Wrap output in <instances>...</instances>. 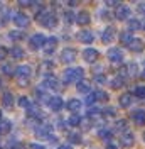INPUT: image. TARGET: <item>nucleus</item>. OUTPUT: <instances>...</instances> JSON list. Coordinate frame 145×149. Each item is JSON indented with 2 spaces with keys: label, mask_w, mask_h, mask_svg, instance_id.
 Returning <instances> with one entry per match:
<instances>
[{
  "label": "nucleus",
  "mask_w": 145,
  "mask_h": 149,
  "mask_svg": "<svg viewBox=\"0 0 145 149\" xmlns=\"http://www.w3.org/2000/svg\"><path fill=\"white\" fill-rule=\"evenodd\" d=\"M132 39H133V36H132V34H130V32H122V34H120V42H122V44H130V42H132Z\"/></svg>",
  "instance_id": "nucleus-31"
},
{
  "label": "nucleus",
  "mask_w": 145,
  "mask_h": 149,
  "mask_svg": "<svg viewBox=\"0 0 145 149\" xmlns=\"http://www.w3.org/2000/svg\"><path fill=\"white\" fill-rule=\"evenodd\" d=\"M30 74H32V70H30V66H19V68H15V76H17V80H20V78H26V80H29L30 78Z\"/></svg>",
  "instance_id": "nucleus-15"
},
{
  "label": "nucleus",
  "mask_w": 145,
  "mask_h": 149,
  "mask_svg": "<svg viewBox=\"0 0 145 149\" xmlns=\"http://www.w3.org/2000/svg\"><path fill=\"white\" fill-rule=\"evenodd\" d=\"M128 49H130L132 53H142V51L145 49V42L142 41V39L133 37V39H132V42L128 44Z\"/></svg>",
  "instance_id": "nucleus-16"
},
{
  "label": "nucleus",
  "mask_w": 145,
  "mask_h": 149,
  "mask_svg": "<svg viewBox=\"0 0 145 149\" xmlns=\"http://www.w3.org/2000/svg\"><path fill=\"white\" fill-rule=\"evenodd\" d=\"M95 81H96V83H105L106 80L103 78V74H96V76H95Z\"/></svg>",
  "instance_id": "nucleus-47"
},
{
  "label": "nucleus",
  "mask_w": 145,
  "mask_h": 149,
  "mask_svg": "<svg viewBox=\"0 0 145 149\" xmlns=\"http://www.w3.org/2000/svg\"><path fill=\"white\" fill-rule=\"evenodd\" d=\"M29 105H30V100H29L27 97H20V98H19V107H24V109H27Z\"/></svg>",
  "instance_id": "nucleus-42"
},
{
  "label": "nucleus",
  "mask_w": 145,
  "mask_h": 149,
  "mask_svg": "<svg viewBox=\"0 0 145 149\" xmlns=\"http://www.w3.org/2000/svg\"><path fill=\"white\" fill-rule=\"evenodd\" d=\"M51 130H52V127H51L49 124L37 125V127H36V136L39 137V139H49V136H51Z\"/></svg>",
  "instance_id": "nucleus-12"
},
{
  "label": "nucleus",
  "mask_w": 145,
  "mask_h": 149,
  "mask_svg": "<svg viewBox=\"0 0 145 149\" xmlns=\"http://www.w3.org/2000/svg\"><path fill=\"white\" fill-rule=\"evenodd\" d=\"M98 113H101L100 109H96V107H91L90 110H88V117H93V115H98Z\"/></svg>",
  "instance_id": "nucleus-44"
},
{
  "label": "nucleus",
  "mask_w": 145,
  "mask_h": 149,
  "mask_svg": "<svg viewBox=\"0 0 145 149\" xmlns=\"http://www.w3.org/2000/svg\"><path fill=\"white\" fill-rule=\"evenodd\" d=\"M90 22H91V15H90V12H86V10H81L76 15V24H79V26H88Z\"/></svg>",
  "instance_id": "nucleus-20"
},
{
  "label": "nucleus",
  "mask_w": 145,
  "mask_h": 149,
  "mask_svg": "<svg viewBox=\"0 0 145 149\" xmlns=\"http://www.w3.org/2000/svg\"><path fill=\"white\" fill-rule=\"evenodd\" d=\"M7 54H9V49L3 46H0V61H3L5 58H7Z\"/></svg>",
  "instance_id": "nucleus-43"
},
{
  "label": "nucleus",
  "mask_w": 145,
  "mask_h": 149,
  "mask_svg": "<svg viewBox=\"0 0 145 149\" xmlns=\"http://www.w3.org/2000/svg\"><path fill=\"white\" fill-rule=\"evenodd\" d=\"M64 22H66V24H74V22H76V17H74V14H72L71 10L64 12Z\"/></svg>",
  "instance_id": "nucleus-37"
},
{
  "label": "nucleus",
  "mask_w": 145,
  "mask_h": 149,
  "mask_svg": "<svg viewBox=\"0 0 145 149\" xmlns=\"http://www.w3.org/2000/svg\"><path fill=\"white\" fill-rule=\"evenodd\" d=\"M63 107H64V102H63L61 97H52V98L49 100V109L52 112H59Z\"/></svg>",
  "instance_id": "nucleus-21"
},
{
  "label": "nucleus",
  "mask_w": 145,
  "mask_h": 149,
  "mask_svg": "<svg viewBox=\"0 0 145 149\" xmlns=\"http://www.w3.org/2000/svg\"><path fill=\"white\" fill-rule=\"evenodd\" d=\"M30 149H44V146H39V144H30Z\"/></svg>",
  "instance_id": "nucleus-51"
},
{
  "label": "nucleus",
  "mask_w": 145,
  "mask_h": 149,
  "mask_svg": "<svg viewBox=\"0 0 145 149\" xmlns=\"http://www.w3.org/2000/svg\"><path fill=\"white\" fill-rule=\"evenodd\" d=\"M106 149H118V148L115 146V144H111V142H108V144H106Z\"/></svg>",
  "instance_id": "nucleus-52"
},
{
  "label": "nucleus",
  "mask_w": 145,
  "mask_h": 149,
  "mask_svg": "<svg viewBox=\"0 0 145 149\" xmlns=\"http://www.w3.org/2000/svg\"><path fill=\"white\" fill-rule=\"evenodd\" d=\"M32 3H34V2H26V0H20V2H19L20 7H32Z\"/></svg>",
  "instance_id": "nucleus-46"
},
{
  "label": "nucleus",
  "mask_w": 145,
  "mask_h": 149,
  "mask_svg": "<svg viewBox=\"0 0 145 149\" xmlns=\"http://www.w3.org/2000/svg\"><path fill=\"white\" fill-rule=\"evenodd\" d=\"M132 120L135 122L137 125H145V110L144 109H137L132 112Z\"/></svg>",
  "instance_id": "nucleus-17"
},
{
  "label": "nucleus",
  "mask_w": 145,
  "mask_h": 149,
  "mask_svg": "<svg viewBox=\"0 0 145 149\" xmlns=\"http://www.w3.org/2000/svg\"><path fill=\"white\" fill-rule=\"evenodd\" d=\"M12 149H22V148H20V146H14Z\"/></svg>",
  "instance_id": "nucleus-55"
},
{
  "label": "nucleus",
  "mask_w": 145,
  "mask_h": 149,
  "mask_svg": "<svg viewBox=\"0 0 145 149\" xmlns=\"http://www.w3.org/2000/svg\"><path fill=\"white\" fill-rule=\"evenodd\" d=\"M27 117L32 119V120H42L46 115H42V110L37 103H30L27 107Z\"/></svg>",
  "instance_id": "nucleus-4"
},
{
  "label": "nucleus",
  "mask_w": 145,
  "mask_h": 149,
  "mask_svg": "<svg viewBox=\"0 0 145 149\" xmlns=\"http://www.w3.org/2000/svg\"><path fill=\"white\" fill-rule=\"evenodd\" d=\"M0 119H2V110H0Z\"/></svg>",
  "instance_id": "nucleus-59"
},
{
  "label": "nucleus",
  "mask_w": 145,
  "mask_h": 149,
  "mask_svg": "<svg viewBox=\"0 0 145 149\" xmlns=\"http://www.w3.org/2000/svg\"><path fill=\"white\" fill-rule=\"evenodd\" d=\"M128 15H130V9L127 5H118L115 9V19L117 20H125V19H128Z\"/></svg>",
  "instance_id": "nucleus-18"
},
{
  "label": "nucleus",
  "mask_w": 145,
  "mask_h": 149,
  "mask_svg": "<svg viewBox=\"0 0 145 149\" xmlns=\"http://www.w3.org/2000/svg\"><path fill=\"white\" fill-rule=\"evenodd\" d=\"M142 78H144V80H145V70H144V71H142Z\"/></svg>",
  "instance_id": "nucleus-56"
},
{
  "label": "nucleus",
  "mask_w": 145,
  "mask_h": 149,
  "mask_svg": "<svg viewBox=\"0 0 145 149\" xmlns=\"http://www.w3.org/2000/svg\"><path fill=\"white\" fill-rule=\"evenodd\" d=\"M106 56H108L110 61L115 63V65H118V63L123 61V53H122V49H118V47H111V49H108Z\"/></svg>",
  "instance_id": "nucleus-7"
},
{
  "label": "nucleus",
  "mask_w": 145,
  "mask_h": 149,
  "mask_svg": "<svg viewBox=\"0 0 145 149\" xmlns=\"http://www.w3.org/2000/svg\"><path fill=\"white\" fill-rule=\"evenodd\" d=\"M9 54L12 56L14 59H24V56H26V54H24V51H22L19 46L10 47V49H9Z\"/></svg>",
  "instance_id": "nucleus-26"
},
{
  "label": "nucleus",
  "mask_w": 145,
  "mask_h": 149,
  "mask_svg": "<svg viewBox=\"0 0 145 149\" xmlns=\"http://www.w3.org/2000/svg\"><path fill=\"white\" fill-rule=\"evenodd\" d=\"M81 105H83V103L79 102L78 98H71L69 102L66 103V109H68L69 112H78L79 109H81Z\"/></svg>",
  "instance_id": "nucleus-24"
},
{
  "label": "nucleus",
  "mask_w": 145,
  "mask_h": 149,
  "mask_svg": "<svg viewBox=\"0 0 145 149\" xmlns=\"http://www.w3.org/2000/svg\"><path fill=\"white\" fill-rule=\"evenodd\" d=\"M142 29H145V20H144V22H142Z\"/></svg>",
  "instance_id": "nucleus-58"
},
{
  "label": "nucleus",
  "mask_w": 145,
  "mask_h": 149,
  "mask_svg": "<svg viewBox=\"0 0 145 149\" xmlns=\"http://www.w3.org/2000/svg\"><path fill=\"white\" fill-rule=\"evenodd\" d=\"M93 98H95V102H108L110 100V95L106 92H103V90H96V92L93 93Z\"/></svg>",
  "instance_id": "nucleus-23"
},
{
  "label": "nucleus",
  "mask_w": 145,
  "mask_h": 149,
  "mask_svg": "<svg viewBox=\"0 0 145 149\" xmlns=\"http://www.w3.org/2000/svg\"><path fill=\"white\" fill-rule=\"evenodd\" d=\"M125 71H127V76H137V73H138V65L137 63H128L127 68H125Z\"/></svg>",
  "instance_id": "nucleus-28"
},
{
  "label": "nucleus",
  "mask_w": 145,
  "mask_h": 149,
  "mask_svg": "<svg viewBox=\"0 0 145 149\" xmlns=\"http://www.w3.org/2000/svg\"><path fill=\"white\" fill-rule=\"evenodd\" d=\"M76 56H78V53H76L74 47H66V49H63V53H61V61L66 63V65H69V63H74L76 61Z\"/></svg>",
  "instance_id": "nucleus-5"
},
{
  "label": "nucleus",
  "mask_w": 145,
  "mask_h": 149,
  "mask_svg": "<svg viewBox=\"0 0 145 149\" xmlns=\"http://www.w3.org/2000/svg\"><path fill=\"white\" fill-rule=\"evenodd\" d=\"M57 37H47L44 41V44H42V49H44V53L47 54H52L56 49H57Z\"/></svg>",
  "instance_id": "nucleus-8"
},
{
  "label": "nucleus",
  "mask_w": 145,
  "mask_h": 149,
  "mask_svg": "<svg viewBox=\"0 0 145 149\" xmlns=\"http://www.w3.org/2000/svg\"><path fill=\"white\" fill-rule=\"evenodd\" d=\"M57 149H72V148L69 146V144H63V146H59Z\"/></svg>",
  "instance_id": "nucleus-53"
},
{
  "label": "nucleus",
  "mask_w": 145,
  "mask_h": 149,
  "mask_svg": "<svg viewBox=\"0 0 145 149\" xmlns=\"http://www.w3.org/2000/svg\"><path fill=\"white\" fill-rule=\"evenodd\" d=\"M137 10L142 12V14H145V2H138V3H137Z\"/></svg>",
  "instance_id": "nucleus-45"
},
{
  "label": "nucleus",
  "mask_w": 145,
  "mask_h": 149,
  "mask_svg": "<svg viewBox=\"0 0 145 149\" xmlns=\"http://www.w3.org/2000/svg\"><path fill=\"white\" fill-rule=\"evenodd\" d=\"M9 130H10V122H7V120L0 122V134H7Z\"/></svg>",
  "instance_id": "nucleus-40"
},
{
  "label": "nucleus",
  "mask_w": 145,
  "mask_h": 149,
  "mask_svg": "<svg viewBox=\"0 0 145 149\" xmlns=\"http://www.w3.org/2000/svg\"><path fill=\"white\" fill-rule=\"evenodd\" d=\"M98 136H100L101 139H110L113 136V132L110 129H101V130H98Z\"/></svg>",
  "instance_id": "nucleus-39"
},
{
  "label": "nucleus",
  "mask_w": 145,
  "mask_h": 149,
  "mask_svg": "<svg viewBox=\"0 0 145 149\" xmlns=\"http://www.w3.org/2000/svg\"><path fill=\"white\" fill-rule=\"evenodd\" d=\"M133 95L138 97V98H145V86H142V85L135 86V88H133Z\"/></svg>",
  "instance_id": "nucleus-36"
},
{
  "label": "nucleus",
  "mask_w": 145,
  "mask_h": 149,
  "mask_svg": "<svg viewBox=\"0 0 145 149\" xmlns=\"http://www.w3.org/2000/svg\"><path fill=\"white\" fill-rule=\"evenodd\" d=\"M123 85H125V80H122V78H118L117 76V78L111 81V88H122Z\"/></svg>",
  "instance_id": "nucleus-41"
},
{
  "label": "nucleus",
  "mask_w": 145,
  "mask_h": 149,
  "mask_svg": "<svg viewBox=\"0 0 145 149\" xmlns=\"http://www.w3.org/2000/svg\"><path fill=\"white\" fill-rule=\"evenodd\" d=\"M42 86H44V88H51V90H59V88H61V83H59V80L56 78L54 74L46 73L44 74V81H42Z\"/></svg>",
  "instance_id": "nucleus-3"
},
{
  "label": "nucleus",
  "mask_w": 145,
  "mask_h": 149,
  "mask_svg": "<svg viewBox=\"0 0 145 149\" xmlns=\"http://www.w3.org/2000/svg\"><path fill=\"white\" fill-rule=\"evenodd\" d=\"M138 29H142V20H138V19H130V20H128V31H138Z\"/></svg>",
  "instance_id": "nucleus-29"
},
{
  "label": "nucleus",
  "mask_w": 145,
  "mask_h": 149,
  "mask_svg": "<svg viewBox=\"0 0 145 149\" xmlns=\"http://www.w3.org/2000/svg\"><path fill=\"white\" fill-rule=\"evenodd\" d=\"M81 117H79V115H76V113H74V115H71V117H69V119H68V124H69V125H72V127H78V125H79V124H81Z\"/></svg>",
  "instance_id": "nucleus-34"
},
{
  "label": "nucleus",
  "mask_w": 145,
  "mask_h": 149,
  "mask_svg": "<svg viewBox=\"0 0 145 149\" xmlns=\"http://www.w3.org/2000/svg\"><path fill=\"white\" fill-rule=\"evenodd\" d=\"M83 76H84V70L83 68H68V70H64L63 73V80L64 83H78L79 80H83Z\"/></svg>",
  "instance_id": "nucleus-1"
},
{
  "label": "nucleus",
  "mask_w": 145,
  "mask_h": 149,
  "mask_svg": "<svg viewBox=\"0 0 145 149\" xmlns=\"http://www.w3.org/2000/svg\"><path fill=\"white\" fill-rule=\"evenodd\" d=\"M117 36V29L113 27V26H108V27L103 31V36H101V41L105 42V44H110L113 39Z\"/></svg>",
  "instance_id": "nucleus-14"
},
{
  "label": "nucleus",
  "mask_w": 145,
  "mask_h": 149,
  "mask_svg": "<svg viewBox=\"0 0 145 149\" xmlns=\"http://www.w3.org/2000/svg\"><path fill=\"white\" fill-rule=\"evenodd\" d=\"M0 68H2V71L7 74V76H14L15 74V66L12 65V63H3Z\"/></svg>",
  "instance_id": "nucleus-27"
},
{
  "label": "nucleus",
  "mask_w": 145,
  "mask_h": 149,
  "mask_svg": "<svg viewBox=\"0 0 145 149\" xmlns=\"http://www.w3.org/2000/svg\"><path fill=\"white\" fill-rule=\"evenodd\" d=\"M76 90H78L79 93L88 95V93L91 92V83L88 81V80H84V78H83V80H79V81L76 83Z\"/></svg>",
  "instance_id": "nucleus-22"
},
{
  "label": "nucleus",
  "mask_w": 145,
  "mask_h": 149,
  "mask_svg": "<svg viewBox=\"0 0 145 149\" xmlns=\"http://www.w3.org/2000/svg\"><path fill=\"white\" fill-rule=\"evenodd\" d=\"M118 5H122L120 2H106V7H118Z\"/></svg>",
  "instance_id": "nucleus-49"
},
{
  "label": "nucleus",
  "mask_w": 145,
  "mask_h": 149,
  "mask_svg": "<svg viewBox=\"0 0 145 149\" xmlns=\"http://www.w3.org/2000/svg\"><path fill=\"white\" fill-rule=\"evenodd\" d=\"M98 49H95V47H86L84 51H83V59L86 61V63H95L96 59H98Z\"/></svg>",
  "instance_id": "nucleus-9"
},
{
  "label": "nucleus",
  "mask_w": 145,
  "mask_h": 149,
  "mask_svg": "<svg viewBox=\"0 0 145 149\" xmlns=\"http://www.w3.org/2000/svg\"><path fill=\"white\" fill-rule=\"evenodd\" d=\"M101 115L106 117V119H108V117H115V115H117V110H115L113 107H106V109L101 110Z\"/></svg>",
  "instance_id": "nucleus-35"
},
{
  "label": "nucleus",
  "mask_w": 145,
  "mask_h": 149,
  "mask_svg": "<svg viewBox=\"0 0 145 149\" xmlns=\"http://www.w3.org/2000/svg\"><path fill=\"white\" fill-rule=\"evenodd\" d=\"M68 139L71 144H81V134H78V132H71L69 136H68Z\"/></svg>",
  "instance_id": "nucleus-33"
},
{
  "label": "nucleus",
  "mask_w": 145,
  "mask_h": 149,
  "mask_svg": "<svg viewBox=\"0 0 145 149\" xmlns=\"http://www.w3.org/2000/svg\"><path fill=\"white\" fill-rule=\"evenodd\" d=\"M120 144H122L123 148H132V146L135 144V136H133L130 130L123 132V134L120 136Z\"/></svg>",
  "instance_id": "nucleus-11"
},
{
  "label": "nucleus",
  "mask_w": 145,
  "mask_h": 149,
  "mask_svg": "<svg viewBox=\"0 0 145 149\" xmlns=\"http://www.w3.org/2000/svg\"><path fill=\"white\" fill-rule=\"evenodd\" d=\"M37 20H39V24L42 26L44 29H54L57 26V17H56L52 12H42V14H39L37 15Z\"/></svg>",
  "instance_id": "nucleus-2"
},
{
  "label": "nucleus",
  "mask_w": 145,
  "mask_h": 149,
  "mask_svg": "<svg viewBox=\"0 0 145 149\" xmlns=\"http://www.w3.org/2000/svg\"><path fill=\"white\" fill-rule=\"evenodd\" d=\"M36 97H37V100H39V102H47L49 103V100H51V98H49V97H47V93H46V90H41V88H37L36 90Z\"/></svg>",
  "instance_id": "nucleus-30"
},
{
  "label": "nucleus",
  "mask_w": 145,
  "mask_h": 149,
  "mask_svg": "<svg viewBox=\"0 0 145 149\" xmlns=\"http://www.w3.org/2000/svg\"><path fill=\"white\" fill-rule=\"evenodd\" d=\"M2 103H3V107L10 110L12 107H14V97H12V93H3V97H2Z\"/></svg>",
  "instance_id": "nucleus-25"
},
{
  "label": "nucleus",
  "mask_w": 145,
  "mask_h": 149,
  "mask_svg": "<svg viewBox=\"0 0 145 149\" xmlns=\"http://www.w3.org/2000/svg\"><path fill=\"white\" fill-rule=\"evenodd\" d=\"M27 81H29V80H26V78H20V80H19V85H20V86H26Z\"/></svg>",
  "instance_id": "nucleus-50"
},
{
  "label": "nucleus",
  "mask_w": 145,
  "mask_h": 149,
  "mask_svg": "<svg viewBox=\"0 0 145 149\" xmlns=\"http://www.w3.org/2000/svg\"><path fill=\"white\" fill-rule=\"evenodd\" d=\"M0 86H2V80H0Z\"/></svg>",
  "instance_id": "nucleus-60"
},
{
  "label": "nucleus",
  "mask_w": 145,
  "mask_h": 149,
  "mask_svg": "<svg viewBox=\"0 0 145 149\" xmlns=\"http://www.w3.org/2000/svg\"><path fill=\"white\" fill-rule=\"evenodd\" d=\"M78 41L79 42H84V44H91L95 41V34L91 31H88V29H83V31L78 32Z\"/></svg>",
  "instance_id": "nucleus-13"
},
{
  "label": "nucleus",
  "mask_w": 145,
  "mask_h": 149,
  "mask_svg": "<svg viewBox=\"0 0 145 149\" xmlns=\"http://www.w3.org/2000/svg\"><path fill=\"white\" fill-rule=\"evenodd\" d=\"M44 41H46L44 34H34V36H30V39H29V47H30L32 51H37V49L42 47Z\"/></svg>",
  "instance_id": "nucleus-6"
},
{
  "label": "nucleus",
  "mask_w": 145,
  "mask_h": 149,
  "mask_svg": "<svg viewBox=\"0 0 145 149\" xmlns=\"http://www.w3.org/2000/svg\"><path fill=\"white\" fill-rule=\"evenodd\" d=\"M132 102H133V95L132 93H122L120 98H118V103H120L122 109H128L132 105Z\"/></svg>",
  "instance_id": "nucleus-19"
},
{
  "label": "nucleus",
  "mask_w": 145,
  "mask_h": 149,
  "mask_svg": "<svg viewBox=\"0 0 145 149\" xmlns=\"http://www.w3.org/2000/svg\"><path fill=\"white\" fill-rule=\"evenodd\" d=\"M0 149H2V148H0Z\"/></svg>",
  "instance_id": "nucleus-61"
},
{
  "label": "nucleus",
  "mask_w": 145,
  "mask_h": 149,
  "mask_svg": "<svg viewBox=\"0 0 145 149\" xmlns=\"http://www.w3.org/2000/svg\"><path fill=\"white\" fill-rule=\"evenodd\" d=\"M142 139H144V142H145V130H144V134H142Z\"/></svg>",
  "instance_id": "nucleus-57"
},
{
  "label": "nucleus",
  "mask_w": 145,
  "mask_h": 149,
  "mask_svg": "<svg viewBox=\"0 0 145 149\" xmlns=\"http://www.w3.org/2000/svg\"><path fill=\"white\" fill-rule=\"evenodd\" d=\"M68 5H69V7H76V5H78V2H74V0H72V2H68Z\"/></svg>",
  "instance_id": "nucleus-54"
},
{
  "label": "nucleus",
  "mask_w": 145,
  "mask_h": 149,
  "mask_svg": "<svg viewBox=\"0 0 145 149\" xmlns=\"http://www.w3.org/2000/svg\"><path fill=\"white\" fill-rule=\"evenodd\" d=\"M93 102H95L93 95H88V97H86V105H93Z\"/></svg>",
  "instance_id": "nucleus-48"
},
{
  "label": "nucleus",
  "mask_w": 145,
  "mask_h": 149,
  "mask_svg": "<svg viewBox=\"0 0 145 149\" xmlns=\"http://www.w3.org/2000/svg\"><path fill=\"white\" fill-rule=\"evenodd\" d=\"M24 32H20V31H10L9 32V37L12 39V41H22L24 39Z\"/></svg>",
  "instance_id": "nucleus-32"
},
{
  "label": "nucleus",
  "mask_w": 145,
  "mask_h": 149,
  "mask_svg": "<svg viewBox=\"0 0 145 149\" xmlns=\"http://www.w3.org/2000/svg\"><path fill=\"white\" fill-rule=\"evenodd\" d=\"M115 129L117 130H125V132H127L128 130V122L125 120V119H122V120H117V124H115Z\"/></svg>",
  "instance_id": "nucleus-38"
},
{
  "label": "nucleus",
  "mask_w": 145,
  "mask_h": 149,
  "mask_svg": "<svg viewBox=\"0 0 145 149\" xmlns=\"http://www.w3.org/2000/svg\"><path fill=\"white\" fill-rule=\"evenodd\" d=\"M14 24L17 26V27H27L29 24H30V17L26 15V14H22V12H17L15 15H14Z\"/></svg>",
  "instance_id": "nucleus-10"
}]
</instances>
